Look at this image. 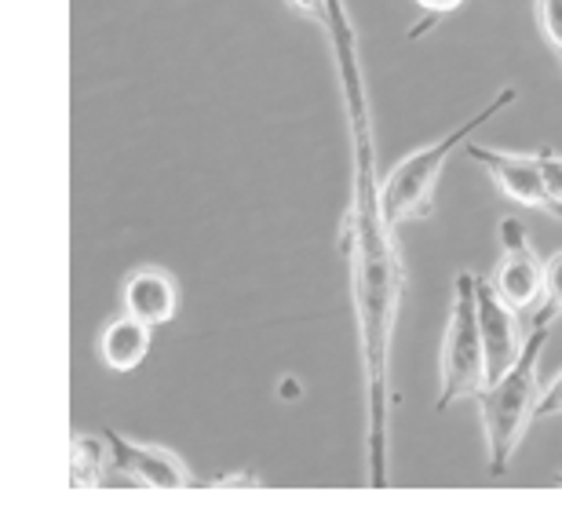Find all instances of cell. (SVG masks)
I'll use <instances>...</instances> for the list:
<instances>
[{"instance_id":"1","label":"cell","mask_w":562,"mask_h":525,"mask_svg":"<svg viewBox=\"0 0 562 525\" xmlns=\"http://www.w3.org/2000/svg\"><path fill=\"white\" fill-rule=\"evenodd\" d=\"M325 26L333 37L336 73H340L347 125H351V205L344 216L340 252L351 263V299L358 315V340H362L366 368V398H369V486H387V420L395 409L391 395V340L406 288V266L398 255L395 227L380 208L376 183V150H373V121H369L366 77L358 62V37L347 15L344 0H325Z\"/></svg>"},{"instance_id":"2","label":"cell","mask_w":562,"mask_h":525,"mask_svg":"<svg viewBox=\"0 0 562 525\" xmlns=\"http://www.w3.org/2000/svg\"><path fill=\"white\" fill-rule=\"evenodd\" d=\"M552 340V326H533L526 336V347L508 373L486 384L479 395L482 412V434H486V460L493 475H504L512 464L515 449H519L522 434L530 431L537 420V406H541V351Z\"/></svg>"},{"instance_id":"3","label":"cell","mask_w":562,"mask_h":525,"mask_svg":"<svg viewBox=\"0 0 562 525\" xmlns=\"http://www.w3.org/2000/svg\"><path fill=\"white\" fill-rule=\"evenodd\" d=\"M519 92L515 88H501L497 95L490 99L486 106L479 110V114H471L464 125H457L453 132H446L442 139L431 142V147H420L406 153L395 169L387 172V179L380 183V208H384V216L391 227H402V222H417V219H427L431 216V201H435V186H438V175H442L446 161L453 158L457 147H464V142L475 136L482 125H490L493 117L504 114Z\"/></svg>"},{"instance_id":"4","label":"cell","mask_w":562,"mask_h":525,"mask_svg":"<svg viewBox=\"0 0 562 525\" xmlns=\"http://www.w3.org/2000/svg\"><path fill=\"white\" fill-rule=\"evenodd\" d=\"M475 282L479 274L460 271L453 277V299H449V321L438 354V395L435 412H446L460 398H479L486 390V351H482L479 332V307H475Z\"/></svg>"},{"instance_id":"5","label":"cell","mask_w":562,"mask_h":525,"mask_svg":"<svg viewBox=\"0 0 562 525\" xmlns=\"http://www.w3.org/2000/svg\"><path fill=\"white\" fill-rule=\"evenodd\" d=\"M464 153L493 179V186H497L508 201L526 205V208H541L552 219L562 222V205L552 197V190H548V183H544V172H541V164H537V153L493 150V147H482V142H475V139L464 142Z\"/></svg>"},{"instance_id":"6","label":"cell","mask_w":562,"mask_h":525,"mask_svg":"<svg viewBox=\"0 0 562 525\" xmlns=\"http://www.w3.org/2000/svg\"><path fill=\"white\" fill-rule=\"evenodd\" d=\"M501 263L493 271V288L504 296V304L515 310H533L544 296V260L530 244V233L519 219H501Z\"/></svg>"},{"instance_id":"7","label":"cell","mask_w":562,"mask_h":525,"mask_svg":"<svg viewBox=\"0 0 562 525\" xmlns=\"http://www.w3.org/2000/svg\"><path fill=\"white\" fill-rule=\"evenodd\" d=\"M103 438L110 445V467H114V475L125 478V482L146 486V489H190L194 486L190 467L179 460L172 449H165V445L132 442L110 427L103 431Z\"/></svg>"},{"instance_id":"8","label":"cell","mask_w":562,"mask_h":525,"mask_svg":"<svg viewBox=\"0 0 562 525\" xmlns=\"http://www.w3.org/2000/svg\"><path fill=\"white\" fill-rule=\"evenodd\" d=\"M475 307H479L482 351H486V376L493 384V379H501L519 362V354L526 347L522 329H519V310L512 304H504V296L493 288L490 277H479L475 282Z\"/></svg>"},{"instance_id":"9","label":"cell","mask_w":562,"mask_h":525,"mask_svg":"<svg viewBox=\"0 0 562 525\" xmlns=\"http://www.w3.org/2000/svg\"><path fill=\"white\" fill-rule=\"evenodd\" d=\"M121 310L154 329L168 326L179 310L176 277L161 271V266H139V271H132L125 277V285H121Z\"/></svg>"},{"instance_id":"10","label":"cell","mask_w":562,"mask_h":525,"mask_svg":"<svg viewBox=\"0 0 562 525\" xmlns=\"http://www.w3.org/2000/svg\"><path fill=\"white\" fill-rule=\"evenodd\" d=\"M150 343H154V326H146V321L121 310L103 329V336H99V357H103V365L114 368V373H132V368H139L146 362Z\"/></svg>"},{"instance_id":"11","label":"cell","mask_w":562,"mask_h":525,"mask_svg":"<svg viewBox=\"0 0 562 525\" xmlns=\"http://www.w3.org/2000/svg\"><path fill=\"white\" fill-rule=\"evenodd\" d=\"M110 467V445L106 438H92V434H77L70 442V486L74 489H99L106 482Z\"/></svg>"},{"instance_id":"12","label":"cell","mask_w":562,"mask_h":525,"mask_svg":"<svg viewBox=\"0 0 562 525\" xmlns=\"http://www.w3.org/2000/svg\"><path fill=\"white\" fill-rule=\"evenodd\" d=\"M562 318V252L544 260V296L533 307L530 326H555Z\"/></svg>"},{"instance_id":"13","label":"cell","mask_w":562,"mask_h":525,"mask_svg":"<svg viewBox=\"0 0 562 525\" xmlns=\"http://www.w3.org/2000/svg\"><path fill=\"white\" fill-rule=\"evenodd\" d=\"M537 26L562 62V0H537Z\"/></svg>"},{"instance_id":"14","label":"cell","mask_w":562,"mask_h":525,"mask_svg":"<svg viewBox=\"0 0 562 525\" xmlns=\"http://www.w3.org/2000/svg\"><path fill=\"white\" fill-rule=\"evenodd\" d=\"M413 4H417V8L424 11V15H427L424 22H417V26L409 30V41H417L420 33H427V30H431L438 19L453 15V11H457L460 4H464V0H413Z\"/></svg>"},{"instance_id":"15","label":"cell","mask_w":562,"mask_h":525,"mask_svg":"<svg viewBox=\"0 0 562 525\" xmlns=\"http://www.w3.org/2000/svg\"><path fill=\"white\" fill-rule=\"evenodd\" d=\"M537 164H541L544 183H548V190H552V197L562 205V153L552 150V147L537 150Z\"/></svg>"},{"instance_id":"16","label":"cell","mask_w":562,"mask_h":525,"mask_svg":"<svg viewBox=\"0 0 562 525\" xmlns=\"http://www.w3.org/2000/svg\"><path fill=\"white\" fill-rule=\"evenodd\" d=\"M562 416V368L555 373V379L541 390V406H537V420H552Z\"/></svg>"},{"instance_id":"17","label":"cell","mask_w":562,"mask_h":525,"mask_svg":"<svg viewBox=\"0 0 562 525\" xmlns=\"http://www.w3.org/2000/svg\"><path fill=\"white\" fill-rule=\"evenodd\" d=\"M289 8L314 22H325V0H289Z\"/></svg>"},{"instance_id":"18","label":"cell","mask_w":562,"mask_h":525,"mask_svg":"<svg viewBox=\"0 0 562 525\" xmlns=\"http://www.w3.org/2000/svg\"><path fill=\"white\" fill-rule=\"evenodd\" d=\"M209 486H260V478H252V475H227V478H212Z\"/></svg>"},{"instance_id":"19","label":"cell","mask_w":562,"mask_h":525,"mask_svg":"<svg viewBox=\"0 0 562 525\" xmlns=\"http://www.w3.org/2000/svg\"><path fill=\"white\" fill-rule=\"evenodd\" d=\"M555 486H562V475H555Z\"/></svg>"}]
</instances>
